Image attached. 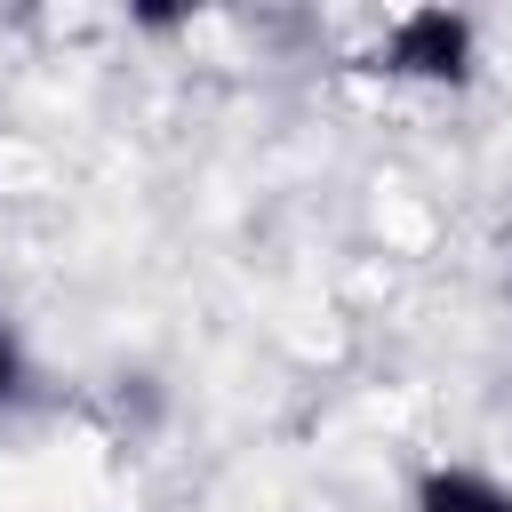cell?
Listing matches in <instances>:
<instances>
[{
	"instance_id": "1",
	"label": "cell",
	"mask_w": 512,
	"mask_h": 512,
	"mask_svg": "<svg viewBox=\"0 0 512 512\" xmlns=\"http://www.w3.org/2000/svg\"><path fill=\"white\" fill-rule=\"evenodd\" d=\"M384 72L400 80H464L472 72V24L448 8H416L384 32Z\"/></svg>"
},
{
	"instance_id": "2",
	"label": "cell",
	"mask_w": 512,
	"mask_h": 512,
	"mask_svg": "<svg viewBox=\"0 0 512 512\" xmlns=\"http://www.w3.org/2000/svg\"><path fill=\"white\" fill-rule=\"evenodd\" d=\"M416 512H512V488H496L488 472L440 464V472L416 480Z\"/></svg>"
},
{
	"instance_id": "3",
	"label": "cell",
	"mask_w": 512,
	"mask_h": 512,
	"mask_svg": "<svg viewBox=\"0 0 512 512\" xmlns=\"http://www.w3.org/2000/svg\"><path fill=\"white\" fill-rule=\"evenodd\" d=\"M8 392H16V344L0 336V400H8Z\"/></svg>"
}]
</instances>
